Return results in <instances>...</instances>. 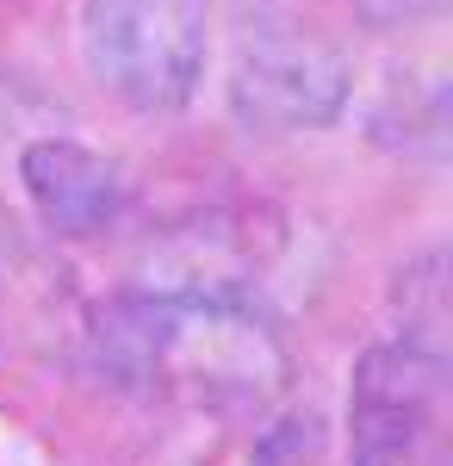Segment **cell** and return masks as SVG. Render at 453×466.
<instances>
[{
  "label": "cell",
  "instance_id": "obj_4",
  "mask_svg": "<svg viewBox=\"0 0 453 466\" xmlns=\"http://www.w3.org/2000/svg\"><path fill=\"white\" fill-rule=\"evenodd\" d=\"M448 360L417 336L373 342L354 360L348 386V461L354 466H410L441 417Z\"/></svg>",
  "mask_w": 453,
  "mask_h": 466
},
{
  "label": "cell",
  "instance_id": "obj_6",
  "mask_svg": "<svg viewBox=\"0 0 453 466\" xmlns=\"http://www.w3.org/2000/svg\"><path fill=\"white\" fill-rule=\"evenodd\" d=\"M367 125L398 156H417V162L448 156V87H441V75L391 69L379 100H373V112H367Z\"/></svg>",
  "mask_w": 453,
  "mask_h": 466
},
{
  "label": "cell",
  "instance_id": "obj_7",
  "mask_svg": "<svg viewBox=\"0 0 453 466\" xmlns=\"http://www.w3.org/2000/svg\"><path fill=\"white\" fill-rule=\"evenodd\" d=\"M354 13L367 19V25H379V32H398V25H417L435 13V0H354Z\"/></svg>",
  "mask_w": 453,
  "mask_h": 466
},
{
  "label": "cell",
  "instance_id": "obj_2",
  "mask_svg": "<svg viewBox=\"0 0 453 466\" xmlns=\"http://www.w3.org/2000/svg\"><path fill=\"white\" fill-rule=\"evenodd\" d=\"M211 0H81V63L118 106L180 112L206 81Z\"/></svg>",
  "mask_w": 453,
  "mask_h": 466
},
{
  "label": "cell",
  "instance_id": "obj_3",
  "mask_svg": "<svg viewBox=\"0 0 453 466\" xmlns=\"http://www.w3.org/2000/svg\"><path fill=\"white\" fill-rule=\"evenodd\" d=\"M224 100H230V118L243 131H261V137L323 131L354 100V63L329 37L274 25V32H255L237 50Z\"/></svg>",
  "mask_w": 453,
  "mask_h": 466
},
{
  "label": "cell",
  "instance_id": "obj_5",
  "mask_svg": "<svg viewBox=\"0 0 453 466\" xmlns=\"http://www.w3.org/2000/svg\"><path fill=\"white\" fill-rule=\"evenodd\" d=\"M19 187L56 237H100L131 206L125 168L75 137H37L19 156Z\"/></svg>",
  "mask_w": 453,
  "mask_h": 466
},
{
  "label": "cell",
  "instance_id": "obj_1",
  "mask_svg": "<svg viewBox=\"0 0 453 466\" xmlns=\"http://www.w3.org/2000/svg\"><path fill=\"white\" fill-rule=\"evenodd\" d=\"M87 360L112 392L175 404H255L286 380V349L243 287L112 292L87 318Z\"/></svg>",
  "mask_w": 453,
  "mask_h": 466
}]
</instances>
